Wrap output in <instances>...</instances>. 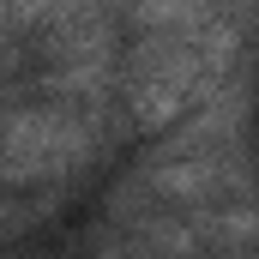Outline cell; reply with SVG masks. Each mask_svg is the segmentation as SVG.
Segmentation results:
<instances>
[{"mask_svg":"<svg viewBox=\"0 0 259 259\" xmlns=\"http://www.w3.org/2000/svg\"><path fill=\"white\" fill-rule=\"evenodd\" d=\"M235 36L223 24L205 30H139V42L121 61V97H127L139 127H175L199 109V97L229 78Z\"/></svg>","mask_w":259,"mask_h":259,"instance_id":"cell-1","label":"cell"},{"mask_svg":"<svg viewBox=\"0 0 259 259\" xmlns=\"http://www.w3.org/2000/svg\"><path fill=\"white\" fill-rule=\"evenodd\" d=\"M103 127L78 103H12L6 115V187H55L78 175L103 145Z\"/></svg>","mask_w":259,"mask_h":259,"instance_id":"cell-2","label":"cell"},{"mask_svg":"<svg viewBox=\"0 0 259 259\" xmlns=\"http://www.w3.org/2000/svg\"><path fill=\"white\" fill-rule=\"evenodd\" d=\"M127 18L139 30H205V0H127Z\"/></svg>","mask_w":259,"mask_h":259,"instance_id":"cell-3","label":"cell"},{"mask_svg":"<svg viewBox=\"0 0 259 259\" xmlns=\"http://www.w3.org/2000/svg\"><path fill=\"white\" fill-rule=\"evenodd\" d=\"M97 259H127V247H103V253H97Z\"/></svg>","mask_w":259,"mask_h":259,"instance_id":"cell-4","label":"cell"}]
</instances>
